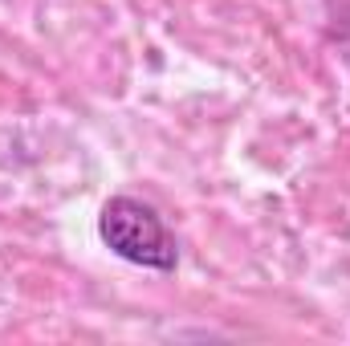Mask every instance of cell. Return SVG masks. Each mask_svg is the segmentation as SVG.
Listing matches in <instances>:
<instances>
[{
    "label": "cell",
    "instance_id": "cell-1",
    "mask_svg": "<svg viewBox=\"0 0 350 346\" xmlns=\"http://www.w3.org/2000/svg\"><path fill=\"white\" fill-rule=\"evenodd\" d=\"M98 237L114 257L131 261L139 269H155V273H175L179 249H175L172 228L163 224V216L135 200V196H114L102 204L98 212Z\"/></svg>",
    "mask_w": 350,
    "mask_h": 346
}]
</instances>
